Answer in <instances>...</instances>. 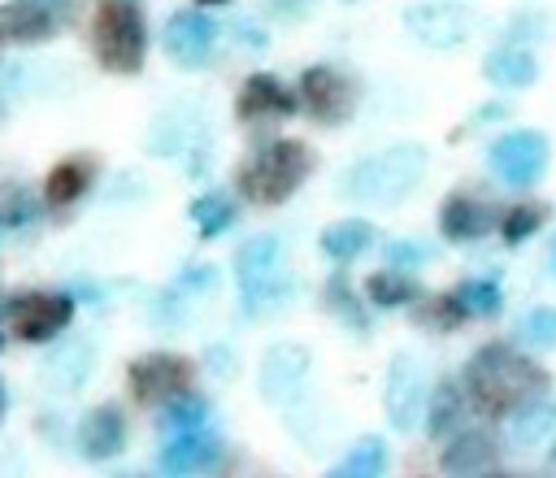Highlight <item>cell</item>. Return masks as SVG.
<instances>
[{"mask_svg": "<svg viewBox=\"0 0 556 478\" xmlns=\"http://www.w3.org/2000/svg\"><path fill=\"white\" fill-rule=\"evenodd\" d=\"M465 391H469V404L486 417H504L513 408H521L526 400L543 395L547 391V374L521 356L517 348L508 343H486L473 352V361L465 365Z\"/></svg>", "mask_w": 556, "mask_h": 478, "instance_id": "cell-1", "label": "cell"}, {"mask_svg": "<svg viewBox=\"0 0 556 478\" xmlns=\"http://www.w3.org/2000/svg\"><path fill=\"white\" fill-rule=\"evenodd\" d=\"M308 174H313V152L300 139H274L239 169V191L256 204H282L304 187Z\"/></svg>", "mask_w": 556, "mask_h": 478, "instance_id": "cell-2", "label": "cell"}, {"mask_svg": "<svg viewBox=\"0 0 556 478\" xmlns=\"http://www.w3.org/2000/svg\"><path fill=\"white\" fill-rule=\"evenodd\" d=\"M426 178V148L421 143H395L378 156H365L348 178L343 191L352 200H369V204H395L404 200L417 183Z\"/></svg>", "mask_w": 556, "mask_h": 478, "instance_id": "cell-3", "label": "cell"}, {"mask_svg": "<svg viewBox=\"0 0 556 478\" xmlns=\"http://www.w3.org/2000/svg\"><path fill=\"white\" fill-rule=\"evenodd\" d=\"M143 17L130 0H104L91 17V48L109 74H139L143 65Z\"/></svg>", "mask_w": 556, "mask_h": 478, "instance_id": "cell-4", "label": "cell"}, {"mask_svg": "<svg viewBox=\"0 0 556 478\" xmlns=\"http://www.w3.org/2000/svg\"><path fill=\"white\" fill-rule=\"evenodd\" d=\"M486 165L508 187H534L547 169V139L539 130H508L486 148Z\"/></svg>", "mask_w": 556, "mask_h": 478, "instance_id": "cell-5", "label": "cell"}, {"mask_svg": "<svg viewBox=\"0 0 556 478\" xmlns=\"http://www.w3.org/2000/svg\"><path fill=\"white\" fill-rule=\"evenodd\" d=\"M4 317H9V330H13L17 339L43 343V339H52V335H61V330L70 326L74 300H70L65 291H22V295L9 300Z\"/></svg>", "mask_w": 556, "mask_h": 478, "instance_id": "cell-6", "label": "cell"}, {"mask_svg": "<svg viewBox=\"0 0 556 478\" xmlns=\"http://www.w3.org/2000/svg\"><path fill=\"white\" fill-rule=\"evenodd\" d=\"M404 26L426 48H460L473 35V13L452 0H426L404 9Z\"/></svg>", "mask_w": 556, "mask_h": 478, "instance_id": "cell-7", "label": "cell"}, {"mask_svg": "<svg viewBox=\"0 0 556 478\" xmlns=\"http://www.w3.org/2000/svg\"><path fill=\"white\" fill-rule=\"evenodd\" d=\"M130 395L139 404H169L178 391L191 387V361L174 352H148L130 361Z\"/></svg>", "mask_w": 556, "mask_h": 478, "instance_id": "cell-8", "label": "cell"}, {"mask_svg": "<svg viewBox=\"0 0 556 478\" xmlns=\"http://www.w3.org/2000/svg\"><path fill=\"white\" fill-rule=\"evenodd\" d=\"M300 100H304V109H308L313 122L339 126V122H348L352 109H356V87H352V78H343L339 70L313 65V70L300 74Z\"/></svg>", "mask_w": 556, "mask_h": 478, "instance_id": "cell-9", "label": "cell"}, {"mask_svg": "<svg viewBox=\"0 0 556 478\" xmlns=\"http://www.w3.org/2000/svg\"><path fill=\"white\" fill-rule=\"evenodd\" d=\"M70 4L61 0H9L0 4V39L9 43H43L70 22Z\"/></svg>", "mask_w": 556, "mask_h": 478, "instance_id": "cell-10", "label": "cell"}, {"mask_svg": "<svg viewBox=\"0 0 556 478\" xmlns=\"http://www.w3.org/2000/svg\"><path fill=\"white\" fill-rule=\"evenodd\" d=\"M213 43H217V22L208 13H195V9L169 13V22H165V52H169L174 65H182V70L208 65Z\"/></svg>", "mask_w": 556, "mask_h": 478, "instance_id": "cell-11", "label": "cell"}, {"mask_svg": "<svg viewBox=\"0 0 556 478\" xmlns=\"http://www.w3.org/2000/svg\"><path fill=\"white\" fill-rule=\"evenodd\" d=\"M387 417L395 430H413L417 422V408L426 404V374L413 356H395L391 361V374H387Z\"/></svg>", "mask_w": 556, "mask_h": 478, "instance_id": "cell-12", "label": "cell"}, {"mask_svg": "<svg viewBox=\"0 0 556 478\" xmlns=\"http://www.w3.org/2000/svg\"><path fill=\"white\" fill-rule=\"evenodd\" d=\"M295 91L282 87V78L274 74H252L239 96H235V117L239 122H269V117H291L295 113Z\"/></svg>", "mask_w": 556, "mask_h": 478, "instance_id": "cell-13", "label": "cell"}, {"mask_svg": "<svg viewBox=\"0 0 556 478\" xmlns=\"http://www.w3.org/2000/svg\"><path fill=\"white\" fill-rule=\"evenodd\" d=\"M304 374H308V352L300 343H278L261 361V395L269 404H287L304 387Z\"/></svg>", "mask_w": 556, "mask_h": 478, "instance_id": "cell-14", "label": "cell"}, {"mask_svg": "<svg viewBox=\"0 0 556 478\" xmlns=\"http://www.w3.org/2000/svg\"><path fill=\"white\" fill-rule=\"evenodd\" d=\"M217 461H222V439L213 430H200V426L174 430V439L156 456V465L165 474H200V469H208Z\"/></svg>", "mask_w": 556, "mask_h": 478, "instance_id": "cell-15", "label": "cell"}, {"mask_svg": "<svg viewBox=\"0 0 556 478\" xmlns=\"http://www.w3.org/2000/svg\"><path fill=\"white\" fill-rule=\"evenodd\" d=\"M126 448V417L117 404H96L78 422V452L87 461H113Z\"/></svg>", "mask_w": 556, "mask_h": 478, "instance_id": "cell-16", "label": "cell"}, {"mask_svg": "<svg viewBox=\"0 0 556 478\" xmlns=\"http://www.w3.org/2000/svg\"><path fill=\"white\" fill-rule=\"evenodd\" d=\"M491 204H482L478 196H469V191H452L447 200H443V209H439V230L452 239V243H469V239H478V235H486L491 230Z\"/></svg>", "mask_w": 556, "mask_h": 478, "instance_id": "cell-17", "label": "cell"}, {"mask_svg": "<svg viewBox=\"0 0 556 478\" xmlns=\"http://www.w3.org/2000/svg\"><path fill=\"white\" fill-rule=\"evenodd\" d=\"M495 461H500V448H495V435H486V430H460L452 443H447V452H443V474H486V469H495Z\"/></svg>", "mask_w": 556, "mask_h": 478, "instance_id": "cell-18", "label": "cell"}, {"mask_svg": "<svg viewBox=\"0 0 556 478\" xmlns=\"http://www.w3.org/2000/svg\"><path fill=\"white\" fill-rule=\"evenodd\" d=\"M91 178H96V161L91 156H65V161H56L52 169H48V178H43V200L48 204H74L78 196H87V187H91Z\"/></svg>", "mask_w": 556, "mask_h": 478, "instance_id": "cell-19", "label": "cell"}, {"mask_svg": "<svg viewBox=\"0 0 556 478\" xmlns=\"http://www.w3.org/2000/svg\"><path fill=\"white\" fill-rule=\"evenodd\" d=\"M482 74L504 91H521V87H530L539 78V61L526 48H495V52H486Z\"/></svg>", "mask_w": 556, "mask_h": 478, "instance_id": "cell-20", "label": "cell"}, {"mask_svg": "<svg viewBox=\"0 0 556 478\" xmlns=\"http://www.w3.org/2000/svg\"><path fill=\"white\" fill-rule=\"evenodd\" d=\"M278 261H282V243L274 235H252L235 252V274L243 287H252V282H265L269 274H278Z\"/></svg>", "mask_w": 556, "mask_h": 478, "instance_id": "cell-21", "label": "cell"}, {"mask_svg": "<svg viewBox=\"0 0 556 478\" xmlns=\"http://www.w3.org/2000/svg\"><path fill=\"white\" fill-rule=\"evenodd\" d=\"M508 417H513L508 439H513L517 448H534L539 439H547V430H552V422H556V404L543 400V395H534V400H526L521 408H513Z\"/></svg>", "mask_w": 556, "mask_h": 478, "instance_id": "cell-22", "label": "cell"}, {"mask_svg": "<svg viewBox=\"0 0 556 478\" xmlns=\"http://www.w3.org/2000/svg\"><path fill=\"white\" fill-rule=\"evenodd\" d=\"M369 239H374V226L361 222V217H348V222H334V226L321 230V252L330 261H352L369 248Z\"/></svg>", "mask_w": 556, "mask_h": 478, "instance_id": "cell-23", "label": "cell"}, {"mask_svg": "<svg viewBox=\"0 0 556 478\" xmlns=\"http://www.w3.org/2000/svg\"><path fill=\"white\" fill-rule=\"evenodd\" d=\"M447 300H452L456 317L465 322V317H495L504 295H500V287H495L491 278H469V282H460L456 291H447Z\"/></svg>", "mask_w": 556, "mask_h": 478, "instance_id": "cell-24", "label": "cell"}, {"mask_svg": "<svg viewBox=\"0 0 556 478\" xmlns=\"http://www.w3.org/2000/svg\"><path fill=\"white\" fill-rule=\"evenodd\" d=\"M460 417H465V395H460V387H456V382H439L434 395H426V430H430L434 439H443L447 430L460 426Z\"/></svg>", "mask_w": 556, "mask_h": 478, "instance_id": "cell-25", "label": "cell"}, {"mask_svg": "<svg viewBox=\"0 0 556 478\" xmlns=\"http://www.w3.org/2000/svg\"><path fill=\"white\" fill-rule=\"evenodd\" d=\"M365 291H369V300L374 304H382V309H395V304H413L421 291H417V282L404 274V269H378V274H369V282H365Z\"/></svg>", "mask_w": 556, "mask_h": 478, "instance_id": "cell-26", "label": "cell"}, {"mask_svg": "<svg viewBox=\"0 0 556 478\" xmlns=\"http://www.w3.org/2000/svg\"><path fill=\"white\" fill-rule=\"evenodd\" d=\"M87 365H91V352H87L83 343H70V348H61V352H52V356H48V382H52V387H61V391L83 387Z\"/></svg>", "mask_w": 556, "mask_h": 478, "instance_id": "cell-27", "label": "cell"}, {"mask_svg": "<svg viewBox=\"0 0 556 478\" xmlns=\"http://www.w3.org/2000/svg\"><path fill=\"white\" fill-rule=\"evenodd\" d=\"M191 217H195V226H200L204 239H208V235H222V230L235 226V200L222 196V191H208V196H200V200L191 204Z\"/></svg>", "mask_w": 556, "mask_h": 478, "instance_id": "cell-28", "label": "cell"}, {"mask_svg": "<svg viewBox=\"0 0 556 478\" xmlns=\"http://www.w3.org/2000/svg\"><path fill=\"white\" fill-rule=\"evenodd\" d=\"M287 295H291V278L269 274L265 282L243 287V313H248V317H265V313L282 309V304H287Z\"/></svg>", "mask_w": 556, "mask_h": 478, "instance_id": "cell-29", "label": "cell"}, {"mask_svg": "<svg viewBox=\"0 0 556 478\" xmlns=\"http://www.w3.org/2000/svg\"><path fill=\"white\" fill-rule=\"evenodd\" d=\"M382 469H387V443H382V439H361V443L339 461L334 474H343V478H374V474H382Z\"/></svg>", "mask_w": 556, "mask_h": 478, "instance_id": "cell-30", "label": "cell"}, {"mask_svg": "<svg viewBox=\"0 0 556 478\" xmlns=\"http://www.w3.org/2000/svg\"><path fill=\"white\" fill-rule=\"evenodd\" d=\"M517 339L526 348H539V352H552L556 348V309H530L517 326Z\"/></svg>", "mask_w": 556, "mask_h": 478, "instance_id": "cell-31", "label": "cell"}, {"mask_svg": "<svg viewBox=\"0 0 556 478\" xmlns=\"http://www.w3.org/2000/svg\"><path fill=\"white\" fill-rule=\"evenodd\" d=\"M543 217H547V209H539V204H513V209L500 213V235L508 243H521L543 226Z\"/></svg>", "mask_w": 556, "mask_h": 478, "instance_id": "cell-32", "label": "cell"}, {"mask_svg": "<svg viewBox=\"0 0 556 478\" xmlns=\"http://www.w3.org/2000/svg\"><path fill=\"white\" fill-rule=\"evenodd\" d=\"M208 417V404L200 395H174L169 408H165V430H187V426H200Z\"/></svg>", "mask_w": 556, "mask_h": 478, "instance_id": "cell-33", "label": "cell"}, {"mask_svg": "<svg viewBox=\"0 0 556 478\" xmlns=\"http://www.w3.org/2000/svg\"><path fill=\"white\" fill-rule=\"evenodd\" d=\"M326 300H330V309H334L352 330H365V326H369V322H365V313H361V304H356V295H352V287H348L343 278H330Z\"/></svg>", "mask_w": 556, "mask_h": 478, "instance_id": "cell-34", "label": "cell"}, {"mask_svg": "<svg viewBox=\"0 0 556 478\" xmlns=\"http://www.w3.org/2000/svg\"><path fill=\"white\" fill-rule=\"evenodd\" d=\"M421 261H430V248L426 243H387V265H395V269H413V265H421Z\"/></svg>", "mask_w": 556, "mask_h": 478, "instance_id": "cell-35", "label": "cell"}, {"mask_svg": "<svg viewBox=\"0 0 556 478\" xmlns=\"http://www.w3.org/2000/svg\"><path fill=\"white\" fill-rule=\"evenodd\" d=\"M200 4H226V0H200Z\"/></svg>", "mask_w": 556, "mask_h": 478, "instance_id": "cell-36", "label": "cell"}, {"mask_svg": "<svg viewBox=\"0 0 556 478\" xmlns=\"http://www.w3.org/2000/svg\"><path fill=\"white\" fill-rule=\"evenodd\" d=\"M552 469H556V448H552Z\"/></svg>", "mask_w": 556, "mask_h": 478, "instance_id": "cell-37", "label": "cell"}, {"mask_svg": "<svg viewBox=\"0 0 556 478\" xmlns=\"http://www.w3.org/2000/svg\"><path fill=\"white\" fill-rule=\"evenodd\" d=\"M0 413H4V391H0Z\"/></svg>", "mask_w": 556, "mask_h": 478, "instance_id": "cell-38", "label": "cell"}]
</instances>
